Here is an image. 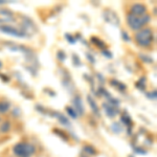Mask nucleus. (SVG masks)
<instances>
[{
    "mask_svg": "<svg viewBox=\"0 0 157 157\" xmlns=\"http://www.w3.org/2000/svg\"><path fill=\"white\" fill-rule=\"evenodd\" d=\"M72 59H73V64H75V66H81V65H82V62H81L78 56H77L75 54H73L72 55Z\"/></svg>",
    "mask_w": 157,
    "mask_h": 157,
    "instance_id": "nucleus-23",
    "label": "nucleus"
},
{
    "mask_svg": "<svg viewBox=\"0 0 157 157\" xmlns=\"http://www.w3.org/2000/svg\"><path fill=\"white\" fill-rule=\"evenodd\" d=\"M6 2V1H1V0H0V4H4Z\"/></svg>",
    "mask_w": 157,
    "mask_h": 157,
    "instance_id": "nucleus-30",
    "label": "nucleus"
},
{
    "mask_svg": "<svg viewBox=\"0 0 157 157\" xmlns=\"http://www.w3.org/2000/svg\"><path fill=\"white\" fill-rule=\"evenodd\" d=\"M150 16L149 15H144V16H134V15L129 14L127 16V22L131 29L133 30H140L144 25L149 23L150 21Z\"/></svg>",
    "mask_w": 157,
    "mask_h": 157,
    "instance_id": "nucleus-3",
    "label": "nucleus"
},
{
    "mask_svg": "<svg viewBox=\"0 0 157 157\" xmlns=\"http://www.w3.org/2000/svg\"><path fill=\"white\" fill-rule=\"evenodd\" d=\"M121 121L125 123L126 125L129 126L131 128V125H132V120H131V116L128 114L127 112H124L123 115H121Z\"/></svg>",
    "mask_w": 157,
    "mask_h": 157,
    "instance_id": "nucleus-15",
    "label": "nucleus"
},
{
    "mask_svg": "<svg viewBox=\"0 0 157 157\" xmlns=\"http://www.w3.org/2000/svg\"><path fill=\"white\" fill-rule=\"evenodd\" d=\"M0 130H1V132H3V133L9 132V131L11 130V123H9V121L3 123L1 125V127H0Z\"/></svg>",
    "mask_w": 157,
    "mask_h": 157,
    "instance_id": "nucleus-18",
    "label": "nucleus"
},
{
    "mask_svg": "<svg viewBox=\"0 0 157 157\" xmlns=\"http://www.w3.org/2000/svg\"><path fill=\"white\" fill-rule=\"evenodd\" d=\"M11 108V103L7 101H1L0 102V113H6Z\"/></svg>",
    "mask_w": 157,
    "mask_h": 157,
    "instance_id": "nucleus-12",
    "label": "nucleus"
},
{
    "mask_svg": "<svg viewBox=\"0 0 157 157\" xmlns=\"http://www.w3.org/2000/svg\"><path fill=\"white\" fill-rule=\"evenodd\" d=\"M110 84L112 86H114V87H116L117 89H120L121 91H125L126 88H127V86L124 84V83H121V82H120V81H117V80H111Z\"/></svg>",
    "mask_w": 157,
    "mask_h": 157,
    "instance_id": "nucleus-11",
    "label": "nucleus"
},
{
    "mask_svg": "<svg viewBox=\"0 0 157 157\" xmlns=\"http://www.w3.org/2000/svg\"><path fill=\"white\" fill-rule=\"evenodd\" d=\"M13 152L18 157H30L35 154L36 148L34 145L29 143H18L14 146Z\"/></svg>",
    "mask_w": 157,
    "mask_h": 157,
    "instance_id": "nucleus-2",
    "label": "nucleus"
},
{
    "mask_svg": "<svg viewBox=\"0 0 157 157\" xmlns=\"http://www.w3.org/2000/svg\"><path fill=\"white\" fill-rule=\"evenodd\" d=\"M49 115H52V116H54V117L58 118L59 123L61 124V125L65 126V127H68V128H69L70 126H71V124H70L69 120H68V118H67L65 115H63L62 113L57 112V111H52V112H50V113H49Z\"/></svg>",
    "mask_w": 157,
    "mask_h": 157,
    "instance_id": "nucleus-8",
    "label": "nucleus"
},
{
    "mask_svg": "<svg viewBox=\"0 0 157 157\" xmlns=\"http://www.w3.org/2000/svg\"><path fill=\"white\" fill-rule=\"evenodd\" d=\"M85 56H86V58H87V59L89 60V62H90V63H92V64H94V63H95V58L93 57L92 55L89 54V52H86Z\"/></svg>",
    "mask_w": 157,
    "mask_h": 157,
    "instance_id": "nucleus-25",
    "label": "nucleus"
},
{
    "mask_svg": "<svg viewBox=\"0 0 157 157\" xmlns=\"http://www.w3.org/2000/svg\"><path fill=\"white\" fill-rule=\"evenodd\" d=\"M121 37H123V39L125 40L126 42H130V41H131L130 37H129V35H128L126 32H123V33H121Z\"/></svg>",
    "mask_w": 157,
    "mask_h": 157,
    "instance_id": "nucleus-26",
    "label": "nucleus"
},
{
    "mask_svg": "<svg viewBox=\"0 0 157 157\" xmlns=\"http://www.w3.org/2000/svg\"><path fill=\"white\" fill-rule=\"evenodd\" d=\"M65 39H66L70 44H75V41H77V38H75L70 34H65Z\"/></svg>",
    "mask_w": 157,
    "mask_h": 157,
    "instance_id": "nucleus-21",
    "label": "nucleus"
},
{
    "mask_svg": "<svg viewBox=\"0 0 157 157\" xmlns=\"http://www.w3.org/2000/svg\"><path fill=\"white\" fill-rule=\"evenodd\" d=\"M135 86L138 88L139 90H144V89H145V88H146V78L143 77V78H139L137 82L135 83Z\"/></svg>",
    "mask_w": 157,
    "mask_h": 157,
    "instance_id": "nucleus-17",
    "label": "nucleus"
},
{
    "mask_svg": "<svg viewBox=\"0 0 157 157\" xmlns=\"http://www.w3.org/2000/svg\"><path fill=\"white\" fill-rule=\"evenodd\" d=\"M66 111H67L68 115H69L71 118H73V120H75V118L78 117L77 112H75V109H72L71 107H66Z\"/></svg>",
    "mask_w": 157,
    "mask_h": 157,
    "instance_id": "nucleus-19",
    "label": "nucleus"
},
{
    "mask_svg": "<svg viewBox=\"0 0 157 157\" xmlns=\"http://www.w3.org/2000/svg\"><path fill=\"white\" fill-rule=\"evenodd\" d=\"M91 42H92L93 44L97 45L98 47H100V48L105 49V47H106L105 42L102 41V40H101V39H98V37H92V38H91Z\"/></svg>",
    "mask_w": 157,
    "mask_h": 157,
    "instance_id": "nucleus-13",
    "label": "nucleus"
},
{
    "mask_svg": "<svg viewBox=\"0 0 157 157\" xmlns=\"http://www.w3.org/2000/svg\"><path fill=\"white\" fill-rule=\"evenodd\" d=\"M139 57H140V59L143 60L144 62H146V63H153V59H152L151 57H149V56L140 54V55H139Z\"/></svg>",
    "mask_w": 157,
    "mask_h": 157,
    "instance_id": "nucleus-22",
    "label": "nucleus"
},
{
    "mask_svg": "<svg viewBox=\"0 0 157 157\" xmlns=\"http://www.w3.org/2000/svg\"><path fill=\"white\" fill-rule=\"evenodd\" d=\"M130 11H131L130 14L134 15V16H144L147 12V7L143 3H135L131 6Z\"/></svg>",
    "mask_w": 157,
    "mask_h": 157,
    "instance_id": "nucleus-6",
    "label": "nucleus"
},
{
    "mask_svg": "<svg viewBox=\"0 0 157 157\" xmlns=\"http://www.w3.org/2000/svg\"><path fill=\"white\" fill-rule=\"evenodd\" d=\"M1 68H2V62L0 61V69H1Z\"/></svg>",
    "mask_w": 157,
    "mask_h": 157,
    "instance_id": "nucleus-31",
    "label": "nucleus"
},
{
    "mask_svg": "<svg viewBox=\"0 0 157 157\" xmlns=\"http://www.w3.org/2000/svg\"><path fill=\"white\" fill-rule=\"evenodd\" d=\"M87 101H88V104H89L91 110L93 111V113H94V114H97L98 116H100V109H98V106L97 105L95 101L93 100L90 95H88V97H87Z\"/></svg>",
    "mask_w": 157,
    "mask_h": 157,
    "instance_id": "nucleus-10",
    "label": "nucleus"
},
{
    "mask_svg": "<svg viewBox=\"0 0 157 157\" xmlns=\"http://www.w3.org/2000/svg\"><path fill=\"white\" fill-rule=\"evenodd\" d=\"M103 108H104V111H105L106 115H107L108 117H111V118L115 117V116L120 113V110H118L117 108L110 105V104H108V103H104Z\"/></svg>",
    "mask_w": 157,
    "mask_h": 157,
    "instance_id": "nucleus-7",
    "label": "nucleus"
},
{
    "mask_svg": "<svg viewBox=\"0 0 157 157\" xmlns=\"http://www.w3.org/2000/svg\"><path fill=\"white\" fill-rule=\"evenodd\" d=\"M111 130H112L114 133L118 134V133H121V132H123L124 129H123V126H121L120 123L115 121V123H113L112 125H111Z\"/></svg>",
    "mask_w": 157,
    "mask_h": 157,
    "instance_id": "nucleus-14",
    "label": "nucleus"
},
{
    "mask_svg": "<svg viewBox=\"0 0 157 157\" xmlns=\"http://www.w3.org/2000/svg\"><path fill=\"white\" fill-rule=\"evenodd\" d=\"M135 151H136V153H139V154H146L147 153L146 150H143V149H140V148H135Z\"/></svg>",
    "mask_w": 157,
    "mask_h": 157,
    "instance_id": "nucleus-28",
    "label": "nucleus"
},
{
    "mask_svg": "<svg viewBox=\"0 0 157 157\" xmlns=\"http://www.w3.org/2000/svg\"><path fill=\"white\" fill-rule=\"evenodd\" d=\"M103 17L106 22L110 23L113 26H118L120 25V18L116 15V13L111 11V10H105L103 13Z\"/></svg>",
    "mask_w": 157,
    "mask_h": 157,
    "instance_id": "nucleus-5",
    "label": "nucleus"
},
{
    "mask_svg": "<svg viewBox=\"0 0 157 157\" xmlns=\"http://www.w3.org/2000/svg\"><path fill=\"white\" fill-rule=\"evenodd\" d=\"M102 55L105 56L106 58H109V59H111V58L113 57L112 52H111L110 50H108V49H102Z\"/></svg>",
    "mask_w": 157,
    "mask_h": 157,
    "instance_id": "nucleus-24",
    "label": "nucleus"
},
{
    "mask_svg": "<svg viewBox=\"0 0 157 157\" xmlns=\"http://www.w3.org/2000/svg\"><path fill=\"white\" fill-rule=\"evenodd\" d=\"M57 58L61 62H64V61L66 60V54H65V52H63V50H59L57 54Z\"/></svg>",
    "mask_w": 157,
    "mask_h": 157,
    "instance_id": "nucleus-20",
    "label": "nucleus"
},
{
    "mask_svg": "<svg viewBox=\"0 0 157 157\" xmlns=\"http://www.w3.org/2000/svg\"><path fill=\"white\" fill-rule=\"evenodd\" d=\"M0 30L4 34H7L10 36L16 37V38H26L27 33L22 32V30L17 29L16 27L11 26V25H1L0 26Z\"/></svg>",
    "mask_w": 157,
    "mask_h": 157,
    "instance_id": "nucleus-4",
    "label": "nucleus"
},
{
    "mask_svg": "<svg viewBox=\"0 0 157 157\" xmlns=\"http://www.w3.org/2000/svg\"><path fill=\"white\" fill-rule=\"evenodd\" d=\"M73 105H75V111L77 112L78 116L84 114V106H83V102L81 97L77 95L73 98Z\"/></svg>",
    "mask_w": 157,
    "mask_h": 157,
    "instance_id": "nucleus-9",
    "label": "nucleus"
},
{
    "mask_svg": "<svg viewBox=\"0 0 157 157\" xmlns=\"http://www.w3.org/2000/svg\"><path fill=\"white\" fill-rule=\"evenodd\" d=\"M98 78H100V81H101V82L105 83V78H102V75H98Z\"/></svg>",
    "mask_w": 157,
    "mask_h": 157,
    "instance_id": "nucleus-29",
    "label": "nucleus"
},
{
    "mask_svg": "<svg viewBox=\"0 0 157 157\" xmlns=\"http://www.w3.org/2000/svg\"><path fill=\"white\" fill-rule=\"evenodd\" d=\"M147 97H148L149 98H151V100H156V91L147 93Z\"/></svg>",
    "mask_w": 157,
    "mask_h": 157,
    "instance_id": "nucleus-27",
    "label": "nucleus"
},
{
    "mask_svg": "<svg viewBox=\"0 0 157 157\" xmlns=\"http://www.w3.org/2000/svg\"><path fill=\"white\" fill-rule=\"evenodd\" d=\"M135 41L141 47H148L153 41V32L151 29H141L135 35Z\"/></svg>",
    "mask_w": 157,
    "mask_h": 157,
    "instance_id": "nucleus-1",
    "label": "nucleus"
},
{
    "mask_svg": "<svg viewBox=\"0 0 157 157\" xmlns=\"http://www.w3.org/2000/svg\"><path fill=\"white\" fill-rule=\"evenodd\" d=\"M83 152L88 154V155H94V154H97V150L90 145H86L84 148H83Z\"/></svg>",
    "mask_w": 157,
    "mask_h": 157,
    "instance_id": "nucleus-16",
    "label": "nucleus"
}]
</instances>
